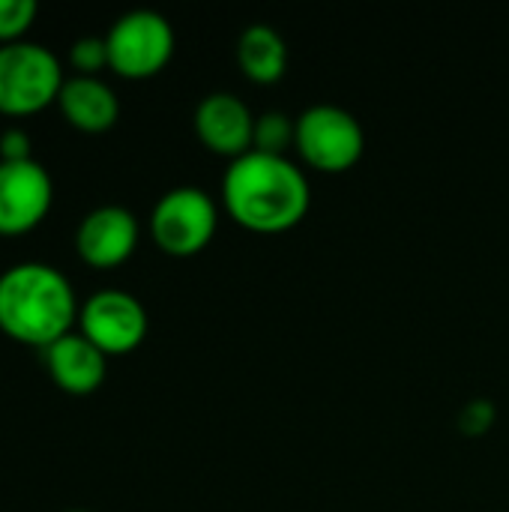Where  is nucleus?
Returning <instances> with one entry per match:
<instances>
[{
  "label": "nucleus",
  "instance_id": "obj_14",
  "mask_svg": "<svg viewBox=\"0 0 509 512\" xmlns=\"http://www.w3.org/2000/svg\"><path fill=\"white\" fill-rule=\"evenodd\" d=\"M294 123L297 120H291L282 111H264L261 117H255V144H252V150L270 153V156H285V150L294 144Z\"/></svg>",
  "mask_w": 509,
  "mask_h": 512
},
{
  "label": "nucleus",
  "instance_id": "obj_2",
  "mask_svg": "<svg viewBox=\"0 0 509 512\" xmlns=\"http://www.w3.org/2000/svg\"><path fill=\"white\" fill-rule=\"evenodd\" d=\"M72 282L45 261H21L0 273V333L27 348H48L78 324Z\"/></svg>",
  "mask_w": 509,
  "mask_h": 512
},
{
  "label": "nucleus",
  "instance_id": "obj_8",
  "mask_svg": "<svg viewBox=\"0 0 509 512\" xmlns=\"http://www.w3.org/2000/svg\"><path fill=\"white\" fill-rule=\"evenodd\" d=\"M54 204V183L42 162H0V237L39 228Z\"/></svg>",
  "mask_w": 509,
  "mask_h": 512
},
{
  "label": "nucleus",
  "instance_id": "obj_1",
  "mask_svg": "<svg viewBox=\"0 0 509 512\" xmlns=\"http://www.w3.org/2000/svg\"><path fill=\"white\" fill-rule=\"evenodd\" d=\"M222 207L252 234H282L306 219L312 192L297 162L249 150L225 168Z\"/></svg>",
  "mask_w": 509,
  "mask_h": 512
},
{
  "label": "nucleus",
  "instance_id": "obj_7",
  "mask_svg": "<svg viewBox=\"0 0 509 512\" xmlns=\"http://www.w3.org/2000/svg\"><path fill=\"white\" fill-rule=\"evenodd\" d=\"M147 309L141 300L120 288L90 294L78 309V333L90 339L105 357L132 354L147 339Z\"/></svg>",
  "mask_w": 509,
  "mask_h": 512
},
{
  "label": "nucleus",
  "instance_id": "obj_17",
  "mask_svg": "<svg viewBox=\"0 0 509 512\" xmlns=\"http://www.w3.org/2000/svg\"><path fill=\"white\" fill-rule=\"evenodd\" d=\"M495 423V408L492 402H471L462 414H459V426L465 429V435H486Z\"/></svg>",
  "mask_w": 509,
  "mask_h": 512
},
{
  "label": "nucleus",
  "instance_id": "obj_13",
  "mask_svg": "<svg viewBox=\"0 0 509 512\" xmlns=\"http://www.w3.org/2000/svg\"><path fill=\"white\" fill-rule=\"evenodd\" d=\"M237 63L255 84H276L288 69V45L270 24H249L237 39Z\"/></svg>",
  "mask_w": 509,
  "mask_h": 512
},
{
  "label": "nucleus",
  "instance_id": "obj_11",
  "mask_svg": "<svg viewBox=\"0 0 509 512\" xmlns=\"http://www.w3.org/2000/svg\"><path fill=\"white\" fill-rule=\"evenodd\" d=\"M45 372L51 384L69 396H90L105 384L108 357L81 333H66L45 348Z\"/></svg>",
  "mask_w": 509,
  "mask_h": 512
},
{
  "label": "nucleus",
  "instance_id": "obj_6",
  "mask_svg": "<svg viewBox=\"0 0 509 512\" xmlns=\"http://www.w3.org/2000/svg\"><path fill=\"white\" fill-rule=\"evenodd\" d=\"M216 225H219L216 201L198 186L168 189L150 213L153 243L174 258H189L207 249L216 234Z\"/></svg>",
  "mask_w": 509,
  "mask_h": 512
},
{
  "label": "nucleus",
  "instance_id": "obj_12",
  "mask_svg": "<svg viewBox=\"0 0 509 512\" xmlns=\"http://www.w3.org/2000/svg\"><path fill=\"white\" fill-rule=\"evenodd\" d=\"M57 108L72 129L87 135L108 132L120 117V99L111 84L90 75H69L57 96Z\"/></svg>",
  "mask_w": 509,
  "mask_h": 512
},
{
  "label": "nucleus",
  "instance_id": "obj_10",
  "mask_svg": "<svg viewBox=\"0 0 509 512\" xmlns=\"http://www.w3.org/2000/svg\"><path fill=\"white\" fill-rule=\"evenodd\" d=\"M195 135L198 141L225 159H240L252 150L255 144V114L249 111V105L234 96V93H207L192 117Z\"/></svg>",
  "mask_w": 509,
  "mask_h": 512
},
{
  "label": "nucleus",
  "instance_id": "obj_9",
  "mask_svg": "<svg viewBox=\"0 0 509 512\" xmlns=\"http://www.w3.org/2000/svg\"><path fill=\"white\" fill-rule=\"evenodd\" d=\"M138 219L120 204H102L90 210L75 228V252L93 270H117L138 249Z\"/></svg>",
  "mask_w": 509,
  "mask_h": 512
},
{
  "label": "nucleus",
  "instance_id": "obj_18",
  "mask_svg": "<svg viewBox=\"0 0 509 512\" xmlns=\"http://www.w3.org/2000/svg\"><path fill=\"white\" fill-rule=\"evenodd\" d=\"M24 159H33L30 156V138L24 129L9 126L0 135V162H24Z\"/></svg>",
  "mask_w": 509,
  "mask_h": 512
},
{
  "label": "nucleus",
  "instance_id": "obj_19",
  "mask_svg": "<svg viewBox=\"0 0 509 512\" xmlns=\"http://www.w3.org/2000/svg\"><path fill=\"white\" fill-rule=\"evenodd\" d=\"M66 512H87V510H66Z\"/></svg>",
  "mask_w": 509,
  "mask_h": 512
},
{
  "label": "nucleus",
  "instance_id": "obj_16",
  "mask_svg": "<svg viewBox=\"0 0 509 512\" xmlns=\"http://www.w3.org/2000/svg\"><path fill=\"white\" fill-rule=\"evenodd\" d=\"M69 66L75 75H90L99 78L102 69H108V45L105 36H81L69 48Z\"/></svg>",
  "mask_w": 509,
  "mask_h": 512
},
{
  "label": "nucleus",
  "instance_id": "obj_3",
  "mask_svg": "<svg viewBox=\"0 0 509 512\" xmlns=\"http://www.w3.org/2000/svg\"><path fill=\"white\" fill-rule=\"evenodd\" d=\"M60 57L42 42H12L0 45V114L30 117L57 105L63 90Z\"/></svg>",
  "mask_w": 509,
  "mask_h": 512
},
{
  "label": "nucleus",
  "instance_id": "obj_4",
  "mask_svg": "<svg viewBox=\"0 0 509 512\" xmlns=\"http://www.w3.org/2000/svg\"><path fill=\"white\" fill-rule=\"evenodd\" d=\"M108 69L126 81H147L159 75L174 57V27L153 9H132L120 15L108 33Z\"/></svg>",
  "mask_w": 509,
  "mask_h": 512
},
{
  "label": "nucleus",
  "instance_id": "obj_5",
  "mask_svg": "<svg viewBox=\"0 0 509 512\" xmlns=\"http://www.w3.org/2000/svg\"><path fill=\"white\" fill-rule=\"evenodd\" d=\"M294 147L309 168L342 174L360 162L366 135L351 111L339 105H312L294 123Z\"/></svg>",
  "mask_w": 509,
  "mask_h": 512
},
{
  "label": "nucleus",
  "instance_id": "obj_15",
  "mask_svg": "<svg viewBox=\"0 0 509 512\" xmlns=\"http://www.w3.org/2000/svg\"><path fill=\"white\" fill-rule=\"evenodd\" d=\"M39 6L33 0H0V45L24 42V33L33 27Z\"/></svg>",
  "mask_w": 509,
  "mask_h": 512
}]
</instances>
